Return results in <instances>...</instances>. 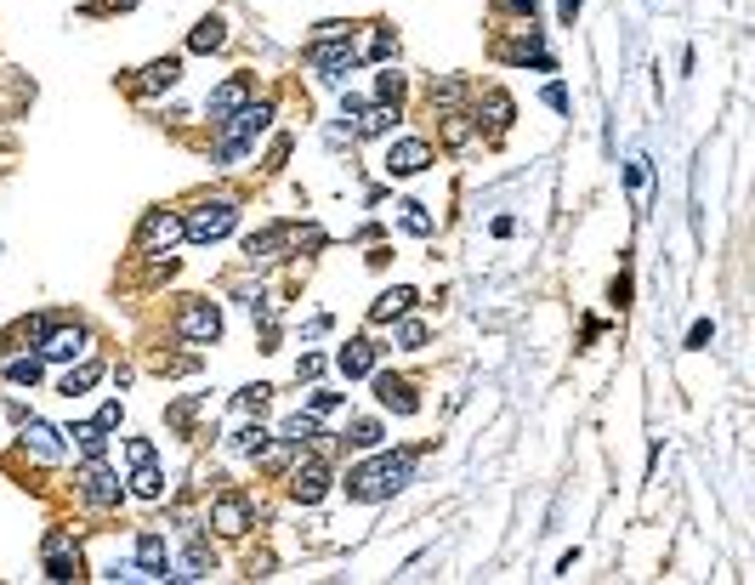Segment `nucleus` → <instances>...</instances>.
<instances>
[{
    "label": "nucleus",
    "mask_w": 755,
    "mask_h": 585,
    "mask_svg": "<svg viewBox=\"0 0 755 585\" xmlns=\"http://www.w3.org/2000/svg\"><path fill=\"white\" fill-rule=\"evenodd\" d=\"M375 455V449H369ZM415 478V449H398V455H375V461L352 466L347 472V500H358V506H375V500H392L404 483Z\"/></svg>",
    "instance_id": "1"
},
{
    "label": "nucleus",
    "mask_w": 755,
    "mask_h": 585,
    "mask_svg": "<svg viewBox=\"0 0 755 585\" xmlns=\"http://www.w3.org/2000/svg\"><path fill=\"white\" fill-rule=\"evenodd\" d=\"M233 228H239V205L233 199H205L194 211H182V239H194V245H216Z\"/></svg>",
    "instance_id": "2"
},
{
    "label": "nucleus",
    "mask_w": 755,
    "mask_h": 585,
    "mask_svg": "<svg viewBox=\"0 0 755 585\" xmlns=\"http://www.w3.org/2000/svg\"><path fill=\"white\" fill-rule=\"evenodd\" d=\"M176 336L188 341V347H211V341L222 336V307H216L211 296L182 302V313H176Z\"/></svg>",
    "instance_id": "3"
},
{
    "label": "nucleus",
    "mask_w": 755,
    "mask_h": 585,
    "mask_svg": "<svg viewBox=\"0 0 755 585\" xmlns=\"http://www.w3.org/2000/svg\"><path fill=\"white\" fill-rule=\"evenodd\" d=\"M74 483H80V500H86V506H97V512H114V506H120V495H125V489H120V472H114L103 455L80 466V472H74Z\"/></svg>",
    "instance_id": "4"
},
{
    "label": "nucleus",
    "mask_w": 755,
    "mask_h": 585,
    "mask_svg": "<svg viewBox=\"0 0 755 585\" xmlns=\"http://www.w3.org/2000/svg\"><path fill=\"white\" fill-rule=\"evenodd\" d=\"M86 347H91L86 324H74V319H63V324L52 319L40 330V358L46 364H74V358H86Z\"/></svg>",
    "instance_id": "5"
},
{
    "label": "nucleus",
    "mask_w": 755,
    "mask_h": 585,
    "mask_svg": "<svg viewBox=\"0 0 755 585\" xmlns=\"http://www.w3.org/2000/svg\"><path fill=\"white\" fill-rule=\"evenodd\" d=\"M330 461L324 455H307L301 449V461L290 466V500H301V506H318V500L330 495Z\"/></svg>",
    "instance_id": "6"
},
{
    "label": "nucleus",
    "mask_w": 755,
    "mask_h": 585,
    "mask_svg": "<svg viewBox=\"0 0 755 585\" xmlns=\"http://www.w3.org/2000/svg\"><path fill=\"white\" fill-rule=\"evenodd\" d=\"M211 529L228 534V540H239L245 529H256V500L239 495V489H222V495L211 500Z\"/></svg>",
    "instance_id": "7"
},
{
    "label": "nucleus",
    "mask_w": 755,
    "mask_h": 585,
    "mask_svg": "<svg viewBox=\"0 0 755 585\" xmlns=\"http://www.w3.org/2000/svg\"><path fill=\"white\" fill-rule=\"evenodd\" d=\"M341 120L352 125V137H387L398 125V103H364V97H347L341 103Z\"/></svg>",
    "instance_id": "8"
},
{
    "label": "nucleus",
    "mask_w": 755,
    "mask_h": 585,
    "mask_svg": "<svg viewBox=\"0 0 755 585\" xmlns=\"http://www.w3.org/2000/svg\"><path fill=\"white\" fill-rule=\"evenodd\" d=\"M307 63H313V69L324 74L330 86H341V80H347V74L358 69V52H352V35H347V40H313V46H307Z\"/></svg>",
    "instance_id": "9"
},
{
    "label": "nucleus",
    "mask_w": 755,
    "mask_h": 585,
    "mask_svg": "<svg viewBox=\"0 0 755 585\" xmlns=\"http://www.w3.org/2000/svg\"><path fill=\"white\" fill-rule=\"evenodd\" d=\"M40 557H46V580H74L80 574V540L69 529H52L40 540Z\"/></svg>",
    "instance_id": "10"
},
{
    "label": "nucleus",
    "mask_w": 755,
    "mask_h": 585,
    "mask_svg": "<svg viewBox=\"0 0 755 585\" xmlns=\"http://www.w3.org/2000/svg\"><path fill=\"white\" fill-rule=\"evenodd\" d=\"M432 165V142L426 137H398L387 148V177H421Z\"/></svg>",
    "instance_id": "11"
},
{
    "label": "nucleus",
    "mask_w": 755,
    "mask_h": 585,
    "mask_svg": "<svg viewBox=\"0 0 755 585\" xmlns=\"http://www.w3.org/2000/svg\"><path fill=\"white\" fill-rule=\"evenodd\" d=\"M176 239H182V216H176V211H148V216H142V228H137V245L142 250L165 256Z\"/></svg>",
    "instance_id": "12"
},
{
    "label": "nucleus",
    "mask_w": 755,
    "mask_h": 585,
    "mask_svg": "<svg viewBox=\"0 0 755 585\" xmlns=\"http://www.w3.org/2000/svg\"><path fill=\"white\" fill-rule=\"evenodd\" d=\"M245 103H250V74H228V80L211 91L205 114H211V125H222V120H233V114H239Z\"/></svg>",
    "instance_id": "13"
},
{
    "label": "nucleus",
    "mask_w": 755,
    "mask_h": 585,
    "mask_svg": "<svg viewBox=\"0 0 755 585\" xmlns=\"http://www.w3.org/2000/svg\"><path fill=\"white\" fill-rule=\"evenodd\" d=\"M18 438H23V449H29L35 461H63V432H57V426H46L40 415L18 421Z\"/></svg>",
    "instance_id": "14"
},
{
    "label": "nucleus",
    "mask_w": 755,
    "mask_h": 585,
    "mask_svg": "<svg viewBox=\"0 0 755 585\" xmlns=\"http://www.w3.org/2000/svg\"><path fill=\"white\" fill-rule=\"evenodd\" d=\"M375 398H381V409H392V415H415V409H421V398H415V387H409L404 375H375Z\"/></svg>",
    "instance_id": "15"
},
{
    "label": "nucleus",
    "mask_w": 755,
    "mask_h": 585,
    "mask_svg": "<svg viewBox=\"0 0 755 585\" xmlns=\"http://www.w3.org/2000/svg\"><path fill=\"white\" fill-rule=\"evenodd\" d=\"M500 57L506 63H534V69H557L551 52H540V29H523L517 40H500Z\"/></svg>",
    "instance_id": "16"
},
{
    "label": "nucleus",
    "mask_w": 755,
    "mask_h": 585,
    "mask_svg": "<svg viewBox=\"0 0 755 585\" xmlns=\"http://www.w3.org/2000/svg\"><path fill=\"white\" fill-rule=\"evenodd\" d=\"M511 114H517V108H511V97L494 86V91H483V97H477V114H472V120L489 125V137H500V131L511 125Z\"/></svg>",
    "instance_id": "17"
},
{
    "label": "nucleus",
    "mask_w": 755,
    "mask_h": 585,
    "mask_svg": "<svg viewBox=\"0 0 755 585\" xmlns=\"http://www.w3.org/2000/svg\"><path fill=\"white\" fill-rule=\"evenodd\" d=\"M137 568L148 580H171V551H165L159 534H137Z\"/></svg>",
    "instance_id": "18"
},
{
    "label": "nucleus",
    "mask_w": 755,
    "mask_h": 585,
    "mask_svg": "<svg viewBox=\"0 0 755 585\" xmlns=\"http://www.w3.org/2000/svg\"><path fill=\"white\" fill-rule=\"evenodd\" d=\"M296 239V228H262L245 239V262H279V250Z\"/></svg>",
    "instance_id": "19"
},
{
    "label": "nucleus",
    "mask_w": 755,
    "mask_h": 585,
    "mask_svg": "<svg viewBox=\"0 0 755 585\" xmlns=\"http://www.w3.org/2000/svg\"><path fill=\"white\" fill-rule=\"evenodd\" d=\"M335 370L347 375V381H358V375H375V341H347L341 353H335Z\"/></svg>",
    "instance_id": "20"
},
{
    "label": "nucleus",
    "mask_w": 755,
    "mask_h": 585,
    "mask_svg": "<svg viewBox=\"0 0 755 585\" xmlns=\"http://www.w3.org/2000/svg\"><path fill=\"white\" fill-rule=\"evenodd\" d=\"M415 302H421V296H415L409 284H392V290H381V296H375L369 319H375V324H392V319H404V313H409Z\"/></svg>",
    "instance_id": "21"
},
{
    "label": "nucleus",
    "mask_w": 755,
    "mask_h": 585,
    "mask_svg": "<svg viewBox=\"0 0 755 585\" xmlns=\"http://www.w3.org/2000/svg\"><path fill=\"white\" fill-rule=\"evenodd\" d=\"M63 438H69V449H80V455H86V461H97V455H108V432L97 421H74L69 432H63Z\"/></svg>",
    "instance_id": "22"
},
{
    "label": "nucleus",
    "mask_w": 755,
    "mask_h": 585,
    "mask_svg": "<svg viewBox=\"0 0 755 585\" xmlns=\"http://www.w3.org/2000/svg\"><path fill=\"white\" fill-rule=\"evenodd\" d=\"M211 574H216V551L194 534L188 551H182V574H176V580H211Z\"/></svg>",
    "instance_id": "23"
},
{
    "label": "nucleus",
    "mask_w": 755,
    "mask_h": 585,
    "mask_svg": "<svg viewBox=\"0 0 755 585\" xmlns=\"http://www.w3.org/2000/svg\"><path fill=\"white\" fill-rule=\"evenodd\" d=\"M176 80H182V57H154V63L142 69V80H137V86L148 91V97H154V91H171Z\"/></svg>",
    "instance_id": "24"
},
{
    "label": "nucleus",
    "mask_w": 755,
    "mask_h": 585,
    "mask_svg": "<svg viewBox=\"0 0 755 585\" xmlns=\"http://www.w3.org/2000/svg\"><path fill=\"white\" fill-rule=\"evenodd\" d=\"M267 449H273V432H267L262 421H250V426H239V432H233V455H245V461H262Z\"/></svg>",
    "instance_id": "25"
},
{
    "label": "nucleus",
    "mask_w": 755,
    "mask_h": 585,
    "mask_svg": "<svg viewBox=\"0 0 755 585\" xmlns=\"http://www.w3.org/2000/svg\"><path fill=\"white\" fill-rule=\"evenodd\" d=\"M273 438H279V444H290V449H307L313 438H324V432H318V415L307 409V415H290V421H284Z\"/></svg>",
    "instance_id": "26"
},
{
    "label": "nucleus",
    "mask_w": 755,
    "mask_h": 585,
    "mask_svg": "<svg viewBox=\"0 0 755 585\" xmlns=\"http://www.w3.org/2000/svg\"><path fill=\"white\" fill-rule=\"evenodd\" d=\"M228 46V23L222 18H199L194 35H188V52H222Z\"/></svg>",
    "instance_id": "27"
},
{
    "label": "nucleus",
    "mask_w": 755,
    "mask_h": 585,
    "mask_svg": "<svg viewBox=\"0 0 755 585\" xmlns=\"http://www.w3.org/2000/svg\"><path fill=\"white\" fill-rule=\"evenodd\" d=\"M131 495H137V500H159V495H165V472H159V461L131 466Z\"/></svg>",
    "instance_id": "28"
},
{
    "label": "nucleus",
    "mask_w": 755,
    "mask_h": 585,
    "mask_svg": "<svg viewBox=\"0 0 755 585\" xmlns=\"http://www.w3.org/2000/svg\"><path fill=\"white\" fill-rule=\"evenodd\" d=\"M398 222H404V233H415V239H432V233H438L432 211H426V205H415V199H404V205H398Z\"/></svg>",
    "instance_id": "29"
},
{
    "label": "nucleus",
    "mask_w": 755,
    "mask_h": 585,
    "mask_svg": "<svg viewBox=\"0 0 755 585\" xmlns=\"http://www.w3.org/2000/svg\"><path fill=\"white\" fill-rule=\"evenodd\" d=\"M352 52H358V63H364V57H392V52H398V35H392V29H381V23H375V29H369V35L358 40Z\"/></svg>",
    "instance_id": "30"
},
{
    "label": "nucleus",
    "mask_w": 755,
    "mask_h": 585,
    "mask_svg": "<svg viewBox=\"0 0 755 585\" xmlns=\"http://www.w3.org/2000/svg\"><path fill=\"white\" fill-rule=\"evenodd\" d=\"M40 375H46V358H40V353L12 358V364H6V381H12V387H35Z\"/></svg>",
    "instance_id": "31"
},
{
    "label": "nucleus",
    "mask_w": 755,
    "mask_h": 585,
    "mask_svg": "<svg viewBox=\"0 0 755 585\" xmlns=\"http://www.w3.org/2000/svg\"><path fill=\"white\" fill-rule=\"evenodd\" d=\"M97 381H103V364H97V358H86L80 370H69V375H63V398H80V392H86V387H97Z\"/></svg>",
    "instance_id": "32"
},
{
    "label": "nucleus",
    "mask_w": 755,
    "mask_h": 585,
    "mask_svg": "<svg viewBox=\"0 0 755 585\" xmlns=\"http://www.w3.org/2000/svg\"><path fill=\"white\" fill-rule=\"evenodd\" d=\"M443 142H449V148H466V142H472V114L449 108V114H443Z\"/></svg>",
    "instance_id": "33"
},
{
    "label": "nucleus",
    "mask_w": 755,
    "mask_h": 585,
    "mask_svg": "<svg viewBox=\"0 0 755 585\" xmlns=\"http://www.w3.org/2000/svg\"><path fill=\"white\" fill-rule=\"evenodd\" d=\"M352 449H381L387 444V432H381V421H369V415H358L352 421V438H347Z\"/></svg>",
    "instance_id": "34"
},
{
    "label": "nucleus",
    "mask_w": 755,
    "mask_h": 585,
    "mask_svg": "<svg viewBox=\"0 0 755 585\" xmlns=\"http://www.w3.org/2000/svg\"><path fill=\"white\" fill-rule=\"evenodd\" d=\"M205 404H211L205 392H199V398H182V404H171V409H165V421H171L176 432H188V426H194V415H199Z\"/></svg>",
    "instance_id": "35"
},
{
    "label": "nucleus",
    "mask_w": 755,
    "mask_h": 585,
    "mask_svg": "<svg viewBox=\"0 0 755 585\" xmlns=\"http://www.w3.org/2000/svg\"><path fill=\"white\" fill-rule=\"evenodd\" d=\"M404 86H409V80H404L398 69H381V80H375V103H398V97H404Z\"/></svg>",
    "instance_id": "36"
},
{
    "label": "nucleus",
    "mask_w": 755,
    "mask_h": 585,
    "mask_svg": "<svg viewBox=\"0 0 755 585\" xmlns=\"http://www.w3.org/2000/svg\"><path fill=\"white\" fill-rule=\"evenodd\" d=\"M267 398H273V387H267V381H256V387H239V409H250V415H262Z\"/></svg>",
    "instance_id": "37"
},
{
    "label": "nucleus",
    "mask_w": 755,
    "mask_h": 585,
    "mask_svg": "<svg viewBox=\"0 0 755 585\" xmlns=\"http://www.w3.org/2000/svg\"><path fill=\"white\" fill-rule=\"evenodd\" d=\"M199 358L194 353H176V358H159V375H194Z\"/></svg>",
    "instance_id": "38"
},
{
    "label": "nucleus",
    "mask_w": 755,
    "mask_h": 585,
    "mask_svg": "<svg viewBox=\"0 0 755 585\" xmlns=\"http://www.w3.org/2000/svg\"><path fill=\"white\" fill-rule=\"evenodd\" d=\"M398 341H404L409 353H421V347H426V324H415V319H404V324H398Z\"/></svg>",
    "instance_id": "39"
},
{
    "label": "nucleus",
    "mask_w": 755,
    "mask_h": 585,
    "mask_svg": "<svg viewBox=\"0 0 755 585\" xmlns=\"http://www.w3.org/2000/svg\"><path fill=\"white\" fill-rule=\"evenodd\" d=\"M460 97H466V86H460V80H438V86H432V103H443V108H455Z\"/></svg>",
    "instance_id": "40"
},
{
    "label": "nucleus",
    "mask_w": 755,
    "mask_h": 585,
    "mask_svg": "<svg viewBox=\"0 0 755 585\" xmlns=\"http://www.w3.org/2000/svg\"><path fill=\"white\" fill-rule=\"evenodd\" d=\"M125 461H131V466L154 461V438H125Z\"/></svg>",
    "instance_id": "41"
},
{
    "label": "nucleus",
    "mask_w": 755,
    "mask_h": 585,
    "mask_svg": "<svg viewBox=\"0 0 755 585\" xmlns=\"http://www.w3.org/2000/svg\"><path fill=\"white\" fill-rule=\"evenodd\" d=\"M710 336H716V324H710V319H699L693 330H687V347L699 353V347H710Z\"/></svg>",
    "instance_id": "42"
},
{
    "label": "nucleus",
    "mask_w": 755,
    "mask_h": 585,
    "mask_svg": "<svg viewBox=\"0 0 755 585\" xmlns=\"http://www.w3.org/2000/svg\"><path fill=\"white\" fill-rule=\"evenodd\" d=\"M120 415H125V409H120V398H108V404L97 409V426H103V432H114V426H120Z\"/></svg>",
    "instance_id": "43"
},
{
    "label": "nucleus",
    "mask_w": 755,
    "mask_h": 585,
    "mask_svg": "<svg viewBox=\"0 0 755 585\" xmlns=\"http://www.w3.org/2000/svg\"><path fill=\"white\" fill-rule=\"evenodd\" d=\"M545 108H557V114H568V86H562V80H551V86H545Z\"/></svg>",
    "instance_id": "44"
},
{
    "label": "nucleus",
    "mask_w": 755,
    "mask_h": 585,
    "mask_svg": "<svg viewBox=\"0 0 755 585\" xmlns=\"http://www.w3.org/2000/svg\"><path fill=\"white\" fill-rule=\"evenodd\" d=\"M625 182H631V194H648V160H636L631 171H625Z\"/></svg>",
    "instance_id": "45"
},
{
    "label": "nucleus",
    "mask_w": 755,
    "mask_h": 585,
    "mask_svg": "<svg viewBox=\"0 0 755 585\" xmlns=\"http://www.w3.org/2000/svg\"><path fill=\"white\" fill-rule=\"evenodd\" d=\"M335 404H341V392H313V398H307V409H313V415H330Z\"/></svg>",
    "instance_id": "46"
},
{
    "label": "nucleus",
    "mask_w": 755,
    "mask_h": 585,
    "mask_svg": "<svg viewBox=\"0 0 755 585\" xmlns=\"http://www.w3.org/2000/svg\"><path fill=\"white\" fill-rule=\"evenodd\" d=\"M296 375H307V381H318V375H324V358H318V353H301Z\"/></svg>",
    "instance_id": "47"
},
{
    "label": "nucleus",
    "mask_w": 755,
    "mask_h": 585,
    "mask_svg": "<svg viewBox=\"0 0 755 585\" xmlns=\"http://www.w3.org/2000/svg\"><path fill=\"white\" fill-rule=\"evenodd\" d=\"M284 160H290V137H279V142H273V154H267V171H279Z\"/></svg>",
    "instance_id": "48"
},
{
    "label": "nucleus",
    "mask_w": 755,
    "mask_h": 585,
    "mask_svg": "<svg viewBox=\"0 0 755 585\" xmlns=\"http://www.w3.org/2000/svg\"><path fill=\"white\" fill-rule=\"evenodd\" d=\"M500 12H511V18H528V12H534V0H500Z\"/></svg>",
    "instance_id": "49"
},
{
    "label": "nucleus",
    "mask_w": 755,
    "mask_h": 585,
    "mask_svg": "<svg viewBox=\"0 0 755 585\" xmlns=\"http://www.w3.org/2000/svg\"><path fill=\"white\" fill-rule=\"evenodd\" d=\"M608 296H614V307H625V302H631V279H614V290H608Z\"/></svg>",
    "instance_id": "50"
},
{
    "label": "nucleus",
    "mask_w": 755,
    "mask_h": 585,
    "mask_svg": "<svg viewBox=\"0 0 755 585\" xmlns=\"http://www.w3.org/2000/svg\"><path fill=\"white\" fill-rule=\"evenodd\" d=\"M114 6H120V12H131L137 0H91V12H114Z\"/></svg>",
    "instance_id": "51"
},
{
    "label": "nucleus",
    "mask_w": 755,
    "mask_h": 585,
    "mask_svg": "<svg viewBox=\"0 0 755 585\" xmlns=\"http://www.w3.org/2000/svg\"><path fill=\"white\" fill-rule=\"evenodd\" d=\"M580 6H585V0H557V12H562V23H574V18H580Z\"/></svg>",
    "instance_id": "52"
}]
</instances>
